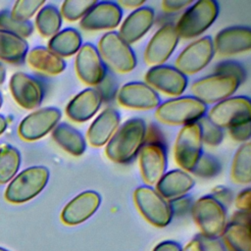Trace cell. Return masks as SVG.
Returning a JSON list of instances; mask_svg holds the SVG:
<instances>
[{
	"instance_id": "cell-6",
	"label": "cell",
	"mask_w": 251,
	"mask_h": 251,
	"mask_svg": "<svg viewBox=\"0 0 251 251\" xmlns=\"http://www.w3.org/2000/svg\"><path fill=\"white\" fill-rule=\"evenodd\" d=\"M191 214L202 235L220 237L226 225V209L211 194L193 202Z\"/></svg>"
},
{
	"instance_id": "cell-34",
	"label": "cell",
	"mask_w": 251,
	"mask_h": 251,
	"mask_svg": "<svg viewBox=\"0 0 251 251\" xmlns=\"http://www.w3.org/2000/svg\"><path fill=\"white\" fill-rule=\"evenodd\" d=\"M0 29L25 38L32 33L33 25L30 21H20L13 18L9 10H2L0 12Z\"/></svg>"
},
{
	"instance_id": "cell-24",
	"label": "cell",
	"mask_w": 251,
	"mask_h": 251,
	"mask_svg": "<svg viewBox=\"0 0 251 251\" xmlns=\"http://www.w3.org/2000/svg\"><path fill=\"white\" fill-rule=\"evenodd\" d=\"M102 100L94 87H88L76 94L67 105L66 115L75 123L90 120L100 109Z\"/></svg>"
},
{
	"instance_id": "cell-52",
	"label": "cell",
	"mask_w": 251,
	"mask_h": 251,
	"mask_svg": "<svg viewBox=\"0 0 251 251\" xmlns=\"http://www.w3.org/2000/svg\"><path fill=\"white\" fill-rule=\"evenodd\" d=\"M7 126H8L7 119L3 115L0 114V134H2L6 130Z\"/></svg>"
},
{
	"instance_id": "cell-9",
	"label": "cell",
	"mask_w": 251,
	"mask_h": 251,
	"mask_svg": "<svg viewBox=\"0 0 251 251\" xmlns=\"http://www.w3.org/2000/svg\"><path fill=\"white\" fill-rule=\"evenodd\" d=\"M134 203L140 214L147 222L157 227L168 226L173 218L168 201L155 188L141 185L134 190Z\"/></svg>"
},
{
	"instance_id": "cell-32",
	"label": "cell",
	"mask_w": 251,
	"mask_h": 251,
	"mask_svg": "<svg viewBox=\"0 0 251 251\" xmlns=\"http://www.w3.org/2000/svg\"><path fill=\"white\" fill-rule=\"evenodd\" d=\"M62 19L58 8L52 4H47L42 6L38 11L35 18V25L42 36L51 38L60 31Z\"/></svg>"
},
{
	"instance_id": "cell-37",
	"label": "cell",
	"mask_w": 251,
	"mask_h": 251,
	"mask_svg": "<svg viewBox=\"0 0 251 251\" xmlns=\"http://www.w3.org/2000/svg\"><path fill=\"white\" fill-rule=\"evenodd\" d=\"M45 5L43 0H18L15 2L11 15L20 21H29V19Z\"/></svg>"
},
{
	"instance_id": "cell-18",
	"label": "cell",
	"mask_w": 251,
	"mask_h": 251,
	"mask_svg": "<svg viewBox=\"0 0 251 251\" xmlns=\"http://www.w3.org/2000/svg\"><path fill=\"white\" fill-rule=\"evenodd\" d=\"M10 90L16 102L23 108H37L44 97V87L34 76L23 72L15 73L10 78Z\"/></svg>"
},
{
	"instance_id": "cell-48",
	"label": "cell",
	"mask_w": 251,
	"mask_h": 251,
	"mask_svg": "<svg viewBox=\"0 0 251 251\" xmlns=\"http://www.w3.org/2000/svg\"><path fill=\"white\" fill-rule=\"evenodd\" d=\"M181 246L175 241L172 240H166L158 243L153 251H181Z\"/></svg>"
},
{
	"instance_id": "cell-23",
	"label": "cell",
	"mask_w": 251,
	"mask_h": 251,
	"mask_svg": "<svg viewBox=\"0 0 251 251\" xmlns=\"http://www.w3.org/2000/svg\"><path fill=\"white\" fill-rule=\"evenodd\" d=\"M121 116L114 108L104 109L91 123L86 131V140L93 147H102L120 126Z\"/></svg>"
},
{
	"instance_id": "cell-47",
	"label": "cell",
	"mask_w": 251,
	"mask_h": 251,
	"mask_svg": "<svg viewBox=\"0 0 251 251\" xmlns=\"http://www.w3.org/2000/svg\"><path fill=\"white\" fill-rule=\"evenodd\" d=\"M250 204H251V189L247 187L241 190L236 198H235V206L240 211L250 212Z\"/></svg>"
},
{
	"instance_id": "cell-20",
	"label": "cell",
	"mask_w": 251,
	"mask_h": 251,
	"mask_svg": "<svg viewBox=\"0 0 251 251\" xmlns=\"http://www.w3.org/2000/svg\"><path fill=\"white\" fill-rule=\"evenodd\" d=\"M215 53L231 56L244 53L251 48V29L248 26H229L222 29L213 39Z\"/></svg>"
},
{
	"instance_id": "cell-13",
	"label": "cell",
	"mask_w": 251,
	"mask_h": 251,
	"mask_svg": "<svg viewBox=\"0 0 251 251\" xmlns=\"http://www.w3.org/2000/svg\"><path fill=\"white\" fill-rule=\"evenodd\" d=\"M61 116V111L55 107L36 110L22 120L18 128L19 135L26 141L40 139L54 129Z\"/></svg>"
},
{
	"instance_id": "cell-53",
	"label": "cell",
	"mask_w": 251,
	"mask_h": 251,
	"mask_svg": "<svg viewBox=\"0 0 251 251\" xmlns=\"http://www.w3.org/2000/svg\"><path fill=\"white\" fill-rule=\"evenodd\" d=\"M6 77V70L5 67L2 65V63H0V84L4 82Z\"/></svg>"
},
{
	"instance_id": "cell-12",
	"label": "cell",
	"mask_w": 251,
	"mask_h": 251,
	"mask_svg": "<svg viewBox=\"0 0 251 251\" xmlns=\"http://www.w3.org/2000/svg\"><path fill=\"white\" fill-rule=\"evenodd\" d=\"M178 33L173 23L163 25L151 37L144 51V60L151 66L164 65L171 57L179 41Z\"/></svg>"
},
{
	"instance_id": "cell-55",
	"label": "cell",
	"mask_w": 251,
	"mask_h": 251,
	"mask_svg": "<svg viewBox=\"0 0 251 251\" xmlns=\"http://www.w3.org/2000/svg\"><path fill=\"white\" fill-rule=\"evenodd\" d=\"M0 251H8V250H6V249H4V248L0 247Z\"/></svg>"
},
{
	"instance_id": "cell-41",
	"label": "cell",
	"mask_w": 251,
	"mask_h": 251,
	"mask_svg": "<svg viewBox=\"0 0 251 251\" xmlns=\"http://www.w3.org/2000/svg\"><path fill=\"white\" fill-rule=\"evenodd\" d=\"M173 216H183L191 212L193 200L187 195H182L168 201Z\"/></svg>"
},
{
	"instance_id": "cell-17",
	"label": "cell",
	"mask_w": 251,
	"mask_h": 251,
	"mask_svg": "<svg viewBox=\"0 0 251 251\" xmlns=\"http://www.w3.org/2000/svg\"><path fill=\"white\" fill-rule=\"evenodd\" d=\"M123 17V11L118 2L101 1L88 11L80 20V27L87 31L110 30L116 28Z\"/></svg>"
},
{
	"instance_id": "cell-49",
	"label": "cell",
	"mask_w": 251,
	"mask_h": 251,
	"mask_svg": "<svg viewBox=\"0 0 251 251\" xmlns=\"http://www.w3.org/2000/svg\"><path fill=\"white\" fill-rule=\"evenodd\" d=\"M144 0H121L118 2L121 8H126L130 10H136L143 6Z\"/></svg>"
},
{
	"instance_id": "cell-38",
	"label": "cell",
	"mask_w": 251,
	"mask_h": 251,
	"mask_svg": "<svg viewBox=\"0 0 251 251\" xmlns=\"http://www.w3.org/2000/svg\"><path fill=\"white\" fill-rule=\"evenodd\" d=\"M200 129H201V136L203 144H207L210 146H217L219 145L224 138V131L223 128L219 127L215 124H213L207 116H204L198 121Z\"/></svg>"
},
{
	"instance_id": "cell-54",
	"label": "cell",
	"mask_w": 251,
	"mask_h": 251,
	"mask_svg": "<svg viewBox=\"0 0 251 251\" xmlns=\"http://www.w3.org/2000/svg\"><path fill=\"white\" fill-rule=\"evenodd\" d=\"M2 104H3V99H2V95L0 93V108L2 107Z\"/></svg>"
},
{
	"instance_id": "cell-50",
	"label": "cell",
	"mask_w": 251,
	"mask_h": 251,
	"mask_svg": "<svg viewBox=\"0 0 251 251\" xmlns=\"http://www.w3.org/2000/svg\"><path fill=\"white\" fill-rule=\"evenodd\" d=\"M229 221L241 223V224H250V212L238 210L232 215V217Z\"/></svg>"
},
{
	"instance_id": "cell-51",
	"label": "cell",
	"mask_w": 251,
	"mask_h": 251,
	"mask_svg": "<svg viewBox=\"0 0 251 251\" xmlns=\"http://www.w3.org/2000/svg\"><path fill=\"white\" fill-rule=\"evenodd\" d=\"M181 251H203L198 235L195 238H193Z\"/></svg>"
},
{
	"instance_id": "cell-40",
	"label": "cell",
	"mask_w": 251,
	"mask_h": 251,
	"mask_svg": "<svg viewBox=\"0 0 251 251\" xmlns=\"http://www.w3.org/2000/svg\"><path fill=\"white\" fill-rule=\"evenodd\" d=\"M214 74H222L235 76L241 83L246 79L245 68L240 63L232 60H226L219 63L215 67Z\"/></svg>"
},
{
	"instance_id": "cell-19",
	"label": "cell",
	"mask_w": 251,
	"mask_h": 251,
	"mask_svg": "<svg viewBox=\"0 0 251 251\" xmlns=\"http://www.w3.org/2000/svg\"><path fill=\"white\" fill-rule=\"evenodd\" d=\"M117 99L123 107L133 110H152L161 104L157 91L140 81L124 84L118 91Z\"/></svg>"
},
{
	"instance_id": "cell-30",
	"label": "cell",
	"mask_w": 251,
	"mask_h": 251,
	"mask_svg": "<svg viewBox=\"0 0 251 251\" xmlns=\"http://www.w3.org/2000/svg\"><path fill=\"white\" fill-rule=\"evenodd\" d=\"M222 236L230 251H251L250 224L229 221L226 225Z\"/></svg>"
},
{
	"instance_id": "cell-27",
	"label": "cell",
	"mask_w": 251,
	"mask_h": 251,
	"mask_svg": "<svg viewBox=\"0 0 251 251\" xmlns=\"http://www.w3.org/2000/svg\"><path fill=\"white\" fill-rule=\"evenodd\" d=\"M26 60L30 67L47 75H59L66 69L65 60L43 46L34 47L27 52Z\"/></svg>"
},
{
	"instance_id": "cell-25",
	"label": "cell",
	"mask_w": 251,
	"mask_h": 251,
	"mask_svg": "<svg viewBox=\"0 0 251 251\" xmlns=\"http://www.w3.org/2000/svg\"><path fill=\"white\" fill-rule=\"evenodd\" d=\"M194 186L193 177L181 169L166 172L156 184V191L166 200L185 195Z\"/></svg>"
},
{
	"instance_id": "cell-26",
	"label": "cell",
	"mask_w": 251,
	"mask_h": 251,
	"mask_svg": "<svg viewBox=\"0 0 251 251\" xmlns=\"http://www.w3.org/2000/svg\"><path fill=\"white\" fill-rule=\"evenodd\" d=\"M54 141L69 154L78 157L86 150V140L79 130L67 123L58 124L52 130Z\"/></svg>"
},
{
	"instance_id": "cell-5",
	"label": "cell",
	"mask_w": 251,
	"mask_h": 251,
	"mask_svg": "<svg viewBox=\"0 0 251 251\" xmlns=\"http://www.w3.org/2000/svg\"><path fill=\"white\" fill-rule=\"evenodd\" d=\"M97 50L108 68L119 74H127L136 66V56L132 48L116 31L102 35Z\"/></svg>"
},
{
	"instance_id": "cell-4",
	"label": "cell",
	"mask_w": 251,
	"mask_h": 251,
	"mask_svg": "<svg viewBox=\"0 0 251 251\" xmlns=\"http://www.w3.org/2000/svg\"><path fill=\"white\" fill-rule=\"evenodd\" d=\"M49 170L44 166H32L18 174L5 191L7 201L14 204L27 202L37 196L46 186Z\"/></svg>"
},
{
	"instance_id": "cell-16",
	"label": "cell",
	"mask_w": 251,
	"mask_h": 251,
	"mask_svg": "<svg viewBox=\"0 0 251 251\" xmlns=\"http://www.w3.org/2000/svg\"><path fill=\"white\" fill-rule=\"evenodd\" d=\"M139 168L147 185L157 184L167 171L168 159L165 145L144 143L138 153Z\"/></svg>"
},
{
	"instance_id": "cell-29",
	"label": "cell",
	"mask_w": 251,
	"mask_h": 251,
	"mask_svg": "<svg viewBox=\"0 0 251 251\" xmlns=\"http://www.w3.org/2000/svg\"><path fill=\"white\" fill-rule=\"evenodd\" d=\"M28 43L14 33L0 29V59L12 64H22L27 54Z\"/></svg>"
},
{
	"instance_id": "cell-3",
	"label": "cell",
	"mask_w": 251,
	"mask_h": 251,
	"mask_svg": "<svg viewBox=\"0 0 251 251\" xmlns=\"http://www.w3.org/2000/svg\"><path fill=\"white\" fill-rule=\"evenodd\" d=\"M219 11V4L215 0L193 2L175 25L179 38L191 39L201 35L214 24Z\"/></svg>"
},
{
	"instance_id": "cell-8",
	"label": "cell",
	"mask_w": 251,
	"mask_h": 251,
	"mask_svg": "<svg viewBox=\"0 0 251 251\" xmlns=\"http://www.w3.org/2000/svg\"><path fill=\"white\" fill-rule=\"evenodd\" d=\"M201 129L198 122L183 126L176 138L174 158L181 170L191 173L203 151Z\"/></svg>"
},
{
	"instance_id": "cell-35",
	"label": "cell",
	"mask_w": 251,
	"mask_h": 251,
	"mask_svg": "<svg viewBox=\"0 0 251 251\" xmlns=\"http://www.w3.org/2000/svg\"><path fill=\"white\" fill-rule=\"evenodd\" d=\"M97 3L96 0H66L61 5V16L69 22L81 20Z\"/></svg>"
},
{
	"instance_id": "cell-15",
	"label": "cell",
	"mask_w": 251,
	"mask_h": 251,
	"mask_svg": "<svg viewBox=\"0 0 251 251\" xmlns=\"http://www.w3.org/2000/svg\"><path fill=\"white\" fill-rule=\"evenodd\" d=\"M145 83L154 90L178 97L187 86V76L175 67L160 65L150 68L145 74Z\"/></svg>"
},
{
	"instance_id": "cell-11",
	"label": "cell",
	"mask_w": 251,
	"mask_h": 251,
	"mask_svg": "<svg viewBox=\"0 0 251 251\" xmlns=\"http://www.w3.org/2000/svg\"><path fill=\"white\" fill-rule=\"evenodd\" d=\"M215 55L213 39L206 35L188 44L176 59L175 68L184 75L202 71Z\"/></svg>"
},
{
	"instance_id": "cell-45",
	"label": "cell",
	"mask_w": 251,
	"mask_h": 251,
	"mask_svg": "<svg viewBox=\"0 0 251 251\" xmlns=\"http://www.w3.org/2000/svg\"><path fill=\"white\" fill-rule=\"evenodd\" d=\"M203 251H226L225 244L219 237H208L205 235H198Z\"/></svg>"
},
{
	"instance_id": "cell-39",
	"label": "cell",
	"mask_w": 251,
	"mask_h": 251,
	"mask_svg": "<svg viewBox=\"0 0 251 251\" xmlns=\"http://www.w3.org/2000/svg\"><path fill=\"white\" fill-rule=\"evenodd\" d=\"M118 86V81L115 75L111 72L107 71L102 80L94 88L99 93L102 103H109L117 97L119 91Z\"/></svg>"
},
{
	"instance_id": "cell-10",
	"label": "cell",
	"mask_w": 251,
	"mask_h": 251,
	"mask_svg": "<svg viewBox=\"0 0 251 251\" xmlns=\"http://www.w3.org/2000/svg\"><path fill=\"white\" fill-rule=\"evenodd\" d=\"M251 104L247 96H231L207 111V118L221 128L250 122Z\"/></svg>"
},
{
	"instance_id": "cell-31",
	"label": "cell",
	"mask_w": 251,
	"mask_h": 251,
	"mask_svg": "<svg viewBox=\"0 0 251 251\" xmlns=\"http://www.w3.org/2000/svg\"><path fill=\"white\" fill-rule=\"evenodd\" d=\"M251 144L242 143L236 150L232 163L230 176L234 182L239 184H248L251 181Z\"/></svg>"
},
{
	"instance_id": "cell-42",
	"label": "cell",
	"mask_w": 251,
	"mask_h": 251,
	"mask_svg": "<svg viewBox=\"0 0 251 251\" xmlns=\"http://www.w3.org/2000/svg\"><path fill=\"white\" fill-rule=\"evenodd\" d=\"M230 137L237 142H248L251 136V122L242 123L228 127Z\"/></svg>"
},
{
	"instance_id": "cell-28",
	"label": "cell",
	"mask_w": 251,
	"mask_h": 251,
	"mask_svg": "<svg viewBox=\"0 0 251 251\" xmlns=\"http://www.w3.org/2000/svg\"><path fill=\"white\" fill-rule=\"evenodd\" d=\"M81 45L80 33L73 27H67L58 31L49 39L47 48L64 59V57L76 54Z\"/></svg>"
},
{
	"instance_id": "cell-33",
	"label": "cell",
	"mask_w": 251,
	"mask_h": 251,
	"mask_svg": "<svg viewBox=\"0 0 251 251\" xmlns=\"http://www.w3.org/2000/svg\"><path fill=\"white\" fill-rule=\"evenodd\" d=\"M21 166V153L9 144L0 146V183H6L14 178Z\"/></svg>"
},
{
	"instance_id": "cell-1",
	"label": "cell",
	"mask_w": 251,
	"mask_h": 251,
	"mask_svg": "<svg viewBox=\"0 0 251 251\" xmlns=\"http://www.w3.org/2000/svg\"><path fill=\"white\" fill-rule=\"evenodd\" d=\"M146 124L141 118H131L118 127L105 147L107 158L117 164H127L144 144Z\"/></svg>"
},
{
	"instance_id": "cell-43",
	"label": "cell",
	"mask_w": 251,
	"mask_h": 251,
	"mask_svg": "<svg viewBox=\"0 0 251 251\" xmlns=\"http://www.w3.org/2000/svg\"><path fill=\"white\" fill-rule=\"evenodd\" d=\"M144 143H154V144H161L166 146L165 136L163 134V131L160 129V127L157 125L151 124L149 126H146Z\"/></svg>"
},
{
	"instance_id": "cell-14",
	"label": "cell",
	"mask_w": 251,
	"mask_h": 251,
	"mask_svg": "<svg viewBox=\"0 0 251 251\" xmlns=\"http://www.w3.org/2000/svg\"><path fill=\"white\" fill-rule=\"evenodd\" d=\"M75 68L78 78L89 86H96L107 73L106 66L92 43H84L76 53Z\"/></svg>"
},
{
	"instance_id": "cell-22",
	"label": "cell",
	"mask_w": 251,
	"mask_h": 251,
	"mask_svg": "<svg viewBox=\"0 0 251 251\" xmlns=\"http://www.w3.org/2000/svg\"><path fill=\"white\" fill-rule=\"evenodd\" d=\"M155 12L151 7L142 6L133 10L120 26L119 35L129 45L141 39L152 27Z\"/></svg>"
},
{
	"instance_id": "cell-21",
	"label": "cell",
	"mask_w": 251,
	"mask_h": 251,
	"mask_svg": "<svg viewBox=\"0 0 251 251\" xmlns=\"http://www.w3.org/2000/svg\"><path fill=\"white\" fill-rule=\"evenodd\" d=\"M101 196L93 190H86L73 198L64 207L61 220L67 226H76L88 220L98 210Z\"/></svg>"
},
{
	"instance_id": "cell-7",
	"label": "cell",
	"mask_w": 251,
	"mask_h": 251,
	"mask_svg": "<svg viewBox=\"0 0 251 251\" xmlns=\"http://www.w3.org/2000/svg\"><path fill=\"white\" fill-rule=\"evenodd\" d=\"M241 82L232 75L213 74L195 80L191 84L192 96L207 104H217L232 96Z\"/></svg>"
},
{
	"instance_id": "cell-36",
	"label": "cell",
	"mask_w": 251,
	"mask_h": 251,
	"mask_svg": "<svg viewBox=\"0 0 251 251\" xmlns=\"http://www.w3.org/2000/svg\"><path fill=\"white\" fill-rule=\"evenodd\" d=\"M221 162L214 156L202 153L191 173L200 177H213L221 173Z\"/></svg>"
},
{
	"instance_id": "cell-46",
	"label": "cell",
	"mask_w": 251,
	"mask_h": 251,
	"mask_svg": "<svg viewBox=\"0 0 251 251\" xmlns=\"http://www.w3.org/2000/svg\"><path fill=\"white\" fill-rule=\"evenodd\" d=\"M194 1L192 0H164L161 5L165 12L176 13L188 8Z\"/></svg>"
},
{
	"instance_id": "cell-2",
	"label": "cell",
	"mask_w": 251,
	"mask_h": 251,
	"mask_svg": "<svg viewBox=\"0 0 251 251\" xmlns=\"http://www.w3.org/2000/svg\"><path fill=\"white\" fill-rule=\"evenodd\" d=\"M207 105L191 96H178L161 103L155 110L158 121L170 126L196 123L207 114Z\"/></svg>"
},
{
	"instance_id": "cell-44",
	"label": "cell",
	"mask_w": 251,
	"mask_h": 251,
	"mask_svg": "<svg viewBox=\"0 0 251 251\" xmlns=\"http://www.w3.org/2000/svg\"><path fill=\"white\" fill-rule=\"evenodd\" d=\"M211 195L217 200L219 201L226 209L230 205L231 201H232V192L226 186H215L212 189Z\"/></svg>"
}]
</instances>
